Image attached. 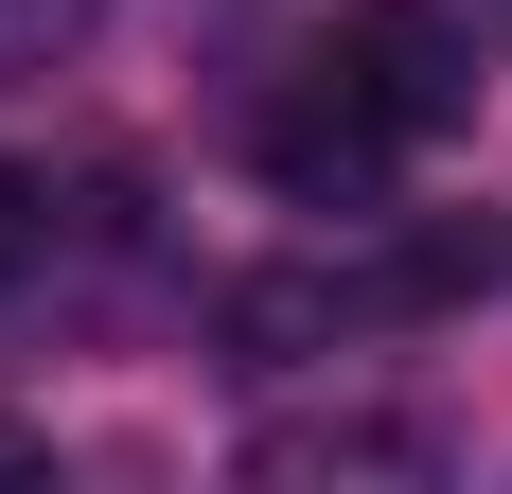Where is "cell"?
<instances>
[{
    "label": "cell",
    "instance_id": "1",
    "mask_svg": "<svg viewBox=\"0 0 512 494\" xmlns=\"http://www.w3.org/2000/svg\"><path fill=\"white\" fill-rule=\"evenodd\" d=\"M318 71H336V89H354L389 142H424V124H460V106H477V36L442 18V0H354Z\"/></svg>",
    "mask_w": 512,
    "mask_h": 494
},
{
    "label": "cell",
    "instance_id": "2",
    "mask_svg": "<svg viewBox=\"0 0 512 494\" xmlns=\"http://www.w3.org/2000/svg\"><path fill=\"white\" fill-rule=\"evenodd\" d=\"M265 177H283V195L371 212V195H389V124H371L354 89H318V106H283V124H265Z\"/></svg>",
    "mask_w": 512,
    "mask_h": 494
},
{
    "label": "cell",
    "instance_id": "3",
    "mask_svg": "<svg viewBox=\"0 0 512 494\" xmlns=\"http://www.w3.org/2000/svg\"><path fill=\"white\" fill-rule=\"evenodd\" d=\"M336 318H354V283H318V265H265V283H230V336H248L265 371H283V353H318Z\"/></svg>",
    "mask_w": 512,
    "mask_h": 494
},
{
    "label": "cell",
    "instance_id": "4",
    "mask_svg": "<svg viewBox=\"0 0 512 494\" xmlns=\"http://www.w3.org/2000/svg\"><path fill=\"white\" fill-rule=\"evenodd\" d=\"M336 459H389V477H424V424H283V442H248V477H336Z\"/></svg>",
    "mask_w": 512,
    "mask_h": 494
},
{
    "label": "cell",
    "instance_id": "5",
    "mask_svg": "<svg viewBox=\"0 0 512 494\" xmlns=\"http://www.w3.org/2000/svg\"><path fill=\"white\" fill-rule=\"evenodd\" d=\"M53 36H89V0H0V71H18V53H53Z\"/></svg>",
    "mask_w": 512,
    "mask_h": 494
},
{
    "label": "cell",
    "instance_id": "6",
    "mask_svg": "<svg viewBox=\"0 0 512 494\" xmlns=\"http://www.w3.org/2000/svg\"><path fill=\"white\" fill-rule=\"evenodd\" d=\"M36 212H53V195L18 177V159H0V265H36Z\"/></svg>",
    "mask_w": 512,
    "mask_h": 494
}]
</instances>
